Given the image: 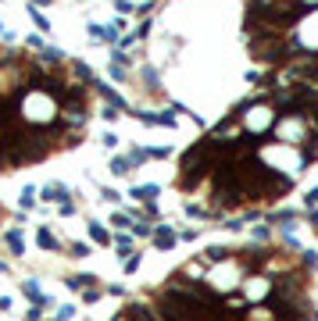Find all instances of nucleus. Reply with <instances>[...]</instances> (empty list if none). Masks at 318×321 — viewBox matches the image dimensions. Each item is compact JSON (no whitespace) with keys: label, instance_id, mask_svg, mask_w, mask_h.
<instances>
[{"label":"nucleus","instance_id":"obj_34","mask_svg":"<svg viewBox=\"0 0 318 321\" xmlns=\"http://www.w3.org/2000/svg\"><path fill=\"white\" fill-rule=\"evenodd\" d=\"M43 4H50V0H36V4H33V7H43Z\"/></svg>","mask_w":318,"mask_h":321},{"label":"nucleus","instance_id":"obj_20","mask_svg":"<svg viewBox=\"0 0 318 321\" xmlns=\"http://www.w3.org/2000/svg\"><path fill=\"white\" fill-rule=\"evenodd\" d=\"M132 232H136V236H154V228H150L147 221H136V225H132Z\"/></svg>","mask_w":318,"mask_h":321},{"label":"nucleus","instance_id":"obj_26","mask_svg":"<svg viewBox=\"0 0 318 321\" xmlns=\"http://www.w3.org/2000/svg\"><path fill=\"white\" fill-rule=\"evenodd\" d=\"M86 253H89L86 243H75V247H72V257H86Z\"/></svg>","mask_w":318,"mask_h":321},{"label":"nucleus","instance_id":"obj_12","mask_svg":"<svg viewBox=\"0 0 318 321\" xmlns=\"http://www.w3.org/2000/svg\"><path fill=\"white\" fill-rule=\"evenodd\" d=\"M89 236H93V243H100V247H108V243H111V232L100 221H89Z\"/></svg>","mask_w":318,"mask_h":321},{"label":"nucleus","instance_id":"obj_14","mask_svg":"<svg viewBox=\"0 0 318 321\" xmlns=\"http://www.w3.org/2000/svg\"><path fill=\"white\" fill-rule=\"evenodd\" d=\"M93 282H97L93 275H75V279H68V289H89Z\"/></svg>","mask_w":318,"mask_h":321},{"label":"nucleus","instance_id":"obj_18","mask_svg":"<svg viewBox=\"0 0 318 321\" xmlns=\"http://www.w3.org/2000/svg\"><path fill=\"white\" fill-rule=\"evenodd\" d=\"M147 157H150V150H147V146H136L132 154H129V161H132V164H143Z\"/></svg>","mask_w":318,"mask_h":321},{"label":"nucleus","instance_id":"obj_10","mask_svg":"<svg viewBox=\"0 0 318 321\" xmlns=\"http://www.w3.org/2000/svg\"><path fill=\"white\" fill-rule=\"evenodd\" d=\"M43 200H57V204H68V189L61 182H50L47 189H43Z\"/></svg>","mask_w":318,"mask_h":321},{"label":"nucleus","instance_id":"obj_33","mask_svg":"<svg viewBox=\"0 0 318 321\" xmlns=\"http://www.w3.org/2000/svg\"><path fill=\"white\" fill-rule=\"evenodd\" d=\"M308 221H311V228H318V211L311 207V214H308Z\"/></svg>","mask_w":318,"mask_h":321},{"label":"nucleus","instance_id":"obj_16","mask_svg":"<svg viewBox=\"0 0 318 321\" xmlns=\"http://www.w3.org/2000/svg\"><path fill=\"white\" fill-rule=\"evenodd\" d=\"M186 214H190V218H207L211 207H204V204H186Z\"/></svg>","mask_w":318,"mask_h":321},{"label":"nucleus","instance_id":"obj_28","mask_svg":"<svg viewBox=\"0 0 318 321\" xmlns=\"http://www.w3.org/2000/svg\"><path fill=\"white\" fill-rule=\"evenodd\" d=\"M150 157H168V146H150Z\"/></svg>","mask_w":318,"mask_h":321},{"label":"nucleus","instance_id":"obj_11","mask_svg":"<svg viewBox=\"0 0 318 321\" xmlns=\"http://www.w3.org/2000/svg\"><path fill=\"white\" fill-rule=\"evenodd\" d=\"M4 243L11 247V253H25V236L18 232V228H11V232L4 236Z\"/></svg>","mask_w":318,"mask_h":321},{"label":"nucleus","instance_id":"obj_7","mask_svg":"<svg viewBox=\"0 0 318 321\" xmlns=\"http://www.w3.org/2000/svg\"><path fill=\"white\" fill-rule=\"evenodd\" d=\"M175 239H179V236L172 232L168 225H158V228H154V243H158L161 250H168V247H175Z\"/></svg>","mask_w":318,"mask_h":321},{"label":"nucleus","instance_id":"obj_3","mask_svg":"<svg viewBox=\"0 0 318 321\" xmlns=\"http://www.w3.org/2000/svg\"><path fill=\"white\" fill-rule=\"evenodd\" d=\"M279 136L282 143H290V146H300L311 136V125H308V118H300V114H286V118H279L276 121V129H272Z\"/></svg>","mask_w":318,"mask_h":321},{"label":"nucleus","instance_id":"obj_5","mask_svg":"<svg viewBox=\"0 0 318 321\" xmlns=\"http://www.w3.org/2000/svg\"><path fill=\"white\" fill-rule=\"evenodd\" d=\"M311 161H318V132H311L308 140L300 143V168L311 164Z\"/></svg>","mask_w":318,"mask_h":321},{"label":"nucleus","instance_id":"obj_17","mask_svg":"<svg viewBox=\"0 0 318 321\" xmlns=\"http://www.w3.org/2000/svg\"><path fill=\"white\" fill-rule=\"evenodd\" d=\"M18 204H22V211H29V207L36 204V189H33V186H29V189H22V200H18Z\"/></svg>","mask_w":318,"mask_h":321},{"label":"nucleus","instance_id":"obj_23","mask_svg":"<svg viewBox=\"0 0 318 321\" xmlns=\"http://www.w3.org/2000/svg\"><path fill=\"white\" fill-rule=\"evenodd\" d=\"M268 239V225H254V243H265Z\"/></svg>","mask_w":318,"mask_h":321},{"label":"nucleus","instance_id":"obj_1","mask_svg":"<svg viewBox=\"0 0 318 321\" xmlns=\"http://www.w3.org/2000/svg\"><path fill=\"white\" fill-rule=\"evenodd\" d=\"M222 157H225V146H218L211 136H204L200 143H193L183 154V161H179V182H183V189H193L204 178H211L215 168L222 164Z\"/></svg>","mask_w":318,"mask_h":321},{"label":"nucleus","instance_id":"obj_31","mask_svg":"<svg viewBox=\"0 0 318 321\" xmlns=\"http://www.w3.org/2000/svg\"><path fill=\"white\" fill-rule=\"evenodd\" d=\"M89 36H93V39H104V25H89Z\"/></svg>","mask_w":318,"mask_h":321},{"label":"nucleus","instance_id":"obj_35","mask_svg":"<svg viewBox=\"0 0 318 321\" xmlns=\"http://www.w3.org/2000/svg\"><path fill=\"white\" fill-rule=\"evenodd\" d=\"M297 321H315V318H311V314H304V318H297Z\"/></svg>","mask_w":318,"mask_h":321},{"label":"nucleus","instance_id":"obj_2","mask_svg":"<svg viewBox=\"0 0 318 321\" xmlns=\"http://www.w3.org/2000/svg\"><path fill=\"white\" fill-rule=\"evenodd\" d=\"M250 50H254L257 61H293V57L304 54L300 43L286 39V36H279V33H257V36L250 39Z\"/></svg>","mask_w":318,"mask_h":321},{"label":"nucleus","instance_id":"obj_8","mask_svg":"<svg viewBox=\"0 0 318 321\" xmlns=\"http://www.w3.org/2000/svg\"><path fill=\"white\" fill-rule=\"evenodd\" d=\"M22 293H25L29 300H33V303H36V307H47V303H50L47 296H43V293H40V285H36L33 279H29V282H22Z\"/></svg>","mask_w":318,"mask_h":321},{"label":"nucleus","instance_id":"obj_29","mask_svg":"<svg viewBox=\"0 0 318 321\" xmlns=\"http://www.w3.org/2000/svg\"><path fill=\"white\" fill-rule=\"evenodd\" d=\"M75 314V307H61V311H57V321H68Z\"/></svg>","mask_w":318,"mask_h":321},{"label":"nucleus","instance_id":"obj_6","mask_svg":"<svg viewBox=\"0 0 318 321\" xmlns=\"http://www.w3.org/2000/svg\"><path fill=\"white\" fill-rule=\"evenodd\" d=\"M233 257H236V253L225 250V247H207V250H204V261H207V264H225V261H233Z\"/></svg>","mask_w":318,"mask_h":321},{"label":"nucleus","instance_id":"obj_22","mask_svg":"<svg viewBox=\"0 0 318 321\" xmlns=\"http://www.w3.org/2000/svg\"><path fill=\"white\" fill-rule=\"evenodd\" d=\"M136 118H140L143 125H158V114H150V111H136Z\"/></svg>","mask_w":318,"mask_h":321},{"label":"nucleus","instance_id":"obj_30","mask_svg":"<svg viewBox=\"0 0 318 321\" xmlns=\"http://www.w3.org/2000/svg\"><path fill=\"white\" fill-rule=\"evenodd\" d=\"M82 296H86V303H93V300L100 296V289H93V285H89V289H86V293H82Z\"/></svg>","mask_w":318,"mask_h":321},{"label":"nucleus","instance_id":"obj_32","mask_svg":"<svg viewBox=\"0 0 318 321\" xmlns=\"http://www.w3.org/2000/svg\"><path fill=\"white\" fill-rule=\"evenodd\" d=\"M304 200H308V207H315V204H318V189H311V193L304 196Z\"/></svg>","mask_w":318,"mask_h":321},{"label":"nucleus","instance_id":"obj_19","mask_svg":"<svg viewBox=\"0 0 318 321\" xmlns=\"http://www.w3.org/2000/svg\"><path fill=\"white\" fill-rule=\"evenodd\" d=\"M111 225H118V228H132V218H129V214H115Z\"/></svg>","mask_w":318,"mask_h":321},{"label":"nucleus","instance_id":"obj_21","mask_svg":"<svg viewBox=\"0 0 318 321\" xmlns=\"http://www.w3.org/2000/svg\"><path fill=\"white\" fill-rule=\"evenodd\" d=\"M143 79H147L150 89H158V71H154V68H143Z\"/></svg>","mask_w":318,"mask_h":321},{"label":"nucleus","instance_id":"obj_27","mask_svg":"<svg viewBox=\"0 0 318 321\" xmlns=\"http://www.w3.org/2000/svg\"><path fill=\"white\" fill-rule=\"evenodd\" d=\"M33 18H36V25H40V29H50V22H47V18H43V14H40L36 7H33Z\"/></svg>","mask_w":318,"mask_h":321},{"label":"nucleus","instance_id":"obj_9","mask_svg":"<svg viewBox=\"0 0 318 321\" xmlns=\"http://www.w3.org/2000/svg\"><path fill=\"white\" fill-rule=\"evenodd\" d=\"M132 200H140V204H154V196H158V186H150V182H147V186H132Z\"/></svg>","mask_w":318,"mask_h":321},{"label":"nucleus","instance_id":"obj_4","mask_svg":"<svg viewBox=\"0 0 318 321\" xmlns=\"http://www.w3.org/2000/svg\"><path fill=\"white\" fill-rule=\"evenodd\" d=\"M243 293H247V300H265V303H268L272 282L261 279V275H247V279H243Z\"/></svg>","mask_w":318,"mask_h":321},{"label":"nucleus","instance_id":"obj_24","mask_svg":"<svg viewBox=\"0 0 318 321\" xmlns=\"http://www.w3.org/2000/svg\"><path fill=\"white\" fill-rule=\"evenodd\" d=\"M158 125H168V129H172V125H175V114H172V111H164V114H158Z\"/></svg>","mask_w":318,"mask_h":321},{"label":"nucleus","instance_id":"obj_25","mask_svg":"<svg viewBox=\"0 0 318 321\" xmlns=\"http://www.w3.org/2000/svg\"><path fill=\"white\" fill-rule=\"evenodd\" d=\"M136 268H140V253H132V257H125V271L132 275Z\"/></svg>","mask_w":318,"mask_h":321},{"label":"nucleus","instance_id":"obj_15","mask_svg":"<svg viewBox=\"0 0 318 321\" xmlns=\"http://www.w3.org/2000/svg\"><path fill=\"white\" fill-rule=\"evenodd\" d=\"M111 172H115V175H129V172H132V161H129V157H115V161H111Z\"/></svg>","mask_w":318,"mask_h":321},{"label":"nucleus","instance_id":"obj_13","mask_svg":"<svg viewBox=\"0 0 318 321\" xmlns=\"http://www.w3.org/2000/svg\"><path fill=\"white\" fill-rule=\"evenodd\" d=\"M36 243H40V247H43V250H57V239H54V232H50V228H47V225H43V228H40V232H36Z\"/></svg>","mask_w":318,"mask_h":321}]
</instances>
